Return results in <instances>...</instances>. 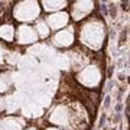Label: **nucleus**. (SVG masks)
Segmentation results:
<instances>
[{
  "instance_id": "nucleus-8",
  "label": "nucleus",
  "mask_w": 130,
  "mask_h": 130,
  "mask_svg": "<svg viewBox=\"0 0 130 130\" xmlns=\"http://www.w3.org/2000/svg\"><path fill=\"white\" fill-rule=\"evenodd\" d=\"M16 38V23L12 19L0 22V42L6 46H10L14 43Z\"/></svg>"
},
{
  "instance_id": "nucleus-9",
  "label": "nucleus",
  "mask_w": 130,
  "mask_h": 130,
  "mask_svg": "<svg viewBox=\"0 0 130 130\" xmlns=\"http://www.w3.org/2000/svg\"><path fill=\"white\" fill-rule=\"evenodd\" d=\"M39 5L42 9V14L45 16V14L67 10L70 6V0H39Z\"/></svg>"
},
{
  "instance_id": "nucleus-12",
  "label": "nucleus",
  "mask_w": 130,
  "mask_h": 130,
  "mask_svg": "<svg viewBox=\"0 0 130 130\" xmlns=\"http://www.w3.org/2000/svg\"><path fill=\"white\" fill-rule=\"evenodd\" d=\"M12 88V78L7 71H0V95L9 94Z\"/></svg>"
},
{
  "instance_id": "nucleus-6",
  "label": "nucleus",
  "mask_w": 130,
  "mask_h": 130,
  "mask_svg": "<svg viewBox=\"0 0 130 130\" xmlns=\"http://www.w3.org/2000/svg\"><path fill=\"white\" fill-rule=\"evenodd\" d=\"M39 42L32 25H16V38L14 43L18 46H32Z\"/></svg>"
},
{
  "instance_id": "nucleus-7",
  "label": "nucleus",
  "mask_w": 130,
  "mask_h": 130,
  "mask_svg": "<svg viewBox=\"0 0 130 130\" xmlns=\"http://www.w3.org/2000/svg\"><path fill=\"white\" fill-rule=\"evenodd\" d=\"M45 22H46L48 28L52 33L58 32L61 29L67 28L68 25H71V19L70 14L67 10H62V12H56V13H51V14H45L43 16Z\"/></svg>"
},
{
  "instance_id": "nucleus-13",
  "label": "nucleus",
  "mask_w": 130,
  "mask_h": 130,
  "mask_svg": "<svg viewBox=\"0 0 130 130\" xmlns=\"http://www.w3.org/2000/svg\"><path fill=\"white\" fill-rule=\"evenodd\" d=\"M9 46H6L5 43L0 42V71H7V56H9Z\"/></svg>"
},
{
  "instance_id": "nucleus-4",
  "label": "nucleus",
  "mask_w": 130,
  "mask_h": 130,
  "mask_svg": "<svg viewBox=\"0 0 130 130\" xmlns=\"http://www.w3.org/2000/svg\"><path fill=\"white\" fill-rule=\"evenodd\" d=\"M98 9V2H93V0H72L70 2L68 6V14H70L71 23L78 25L84 22L87 18H90L91 14H94Z\"/></svg>"
},
{
  "instance_id": "nucleus-2",
  "label": "nucleus",
  "mask_w": 130,
  "mask_h": 130,
  "mask_svg": "<svg viewBox=\"0 0 130 130\" xmlns=\"http://www.w3.org/2000/svg\"><path fill=\"white\" fill-rule=\"evenodd\" d=\"M10 18L16 25H33L42 18L39 0H19L10 7Z\"/></svg>"
},
{
  "instance_id": "nucleus-14",
  "label": "nucleus",
  "mask_w": 130,
  "mask_h": 130,
  "mask_svg": "<svg viewBox=\"0 0 130 130\" xmlns=\"http://www.w3.org/2000/svg\"><path fill=\"white\" fill-rule=\"evenodd\" d=\"M7 110V98L6 95H0V116H3Z\"/></svg>"
},
{
  "instance_id": "nucleus-16",
  "label": "nucleus",
  "mask_w": 130,
  "mask_h": 130,
  "mask_svg": "<svg viewBox=\"0 0 130 130\" xmlns=\"http://www.w3.org/2000/svg\"><path fill=\"white\" fill-rule=\"evenodd\" d=\"M43 130H65V129H58V127H52V126H43Z\"/></svg>"
},
{
  "instance_id": "nucleus-11",
  "label": "nucleus",
  "mask_w": 130,
  "mask_h": 130,
  "mask_svg": "<svg viewBox=\"0 0 130 130\" xmlns=\"http://www.w3.org/2000/svg\"><path fill=\"white\" fill-rule=\"evenodd\" d=\"M32 26H33V29H35V32H36L38 38H39V41H46V39L51 38L52 32L49 30V28H48V25H46V22H45L43 16L38 19Z\"/></svg>"
},
{
  "instance_id": "nucleus-5",
  "label": "nucleus",
  "mask_w": 130,
  "mask_h": 130,
  "mask_svg": "<svg viewBox=\"0 0 130 130\" xmlns=\"http://www.w3.org/2000/svg\"><path fill=\"white\" fill-rule=\"evenodd\" d=\"M49 41H51V45L56 49H64V51L71 49L77 43V26L74 23L68 25L67 28L52 33Z\"/></svg>"
},
{
  "instance_id": "nucleus-1",
  "label": "nucleus",
  "mask_w": 130,
  "mask_h": 130,
  "mask_svg": "<svg viewBox=\"0 0 130 130\" xmlns=\"http://www.w3.org/2000/svg\"><path fill=\"white\" fill-rule=\"evenodd\" d=\"M77 26V42L83 49L97 54L107 42V25L101 14L94 13Z\"/></svg>"
},
{
  "instance_id": "nucleus-10",
  "label": "nucleus",
  "mask_w": 130,
  "mask_h": 130,
  "mask_svg": "<svg viewBox=\"0 0 130 130\" xmlns=\"http://www.w3.org/2000/svg\"><path fill=\"white\" fill-rule=\"evenodd\" d=\"M26 120L19 116H3L0 121V130H23L26 127Z\"/></svg>"
},
{
  "instance_id": "nucleus-15",
  "label": "nucleus",
  "mask_w": 130,
  "mask_h": 130,
  "mask_svg": "<svg viewBox=\"0 0 130 130\" xmlns=\"http://www.w3.org/2000/svg\"><path fill=\"white\" fill-rule=\"evenodd\" d=\"M23 130H41V129H39L36 124H26V127H25Z\"/></svg>"
},
{
  "instance_id": "nucleus-3",
  "label": "nucleus",
  "mask_w": 130,
  "mask_h": 130,
  "mask_svg": "<svg viewBox=\"0 0 130 130\" xmlns=\"http://www.w3.org/2000/svg\"><path fill=\"white\" fill-rule=\"evenodd\" d=\"M103 68L98 61H91L90 64H87L83 70H79L78 72H75L74 78L78 85H81L83 88L88 90V91H95L100 88V85L103 84Z\"/></svg>"
}]
</instances>
